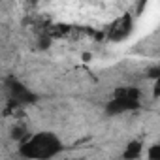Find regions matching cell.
Returning a JSON list of instances; mask_svg holds the SVG:
<instances>
[{"mask_svg":"<svg viewBox=\"0 0 160 160\" xmlns=\"http://www.w3.org/2000/svg\"><path fill=\"white\" fill-rule=\"evenodd\" d=\"M19 151L27 160H51L62 151V141L53 132H38L27 138L21 143Z\"/></svg>","mask_w":160,"mask_h":160,"instance_id":"1","label":"cell"},{"mask_svg":"<svg viewBox=\"0 0 160 160\" xmlns=\"http://www.w3.org/2000/svg\"><path fill=\"white\" fill-rule=\"evenodd\" d=\"M139 94L134 89H119L113 96V100L106 106L108 115H121L126 111H132L139 106Z\"/></svg>","mask_w":160,"mask_h":160,"instance_id":"2","label":"cell"},{"mask_svg":"<svg viewBox=\"0 0 160 160\" xmlns=\"http://www.w3.org/2000/svg\"><path fill=\"white\" fill-rule=\"evenodd\" d=\"M132 30H134V21H132V17H130V15H121V17L115 19V23L111 25L108 36H109L111 42H122V40H126V38L132 34Z\"/></svg>","mask_w":160,"mask_h":160,"instance_id":"3","label":"cell"},{"mask_svg":"<svg viewBox=\"0 0 160 160\" xmlns=\"http://www.w3.org/2000/svg\"><path fill=\"white\" fill-rule=\"evenodd\" d=\"M10 96L12 100L17 104V106H28V104H34L36 102V94L32 91H28L23 83L15 81V79H12L10 81Z\"/></svg>","mask_w":160,"mask_h":160,"instance_id":"4","label":"cell"},{"mask_svg":"<svg viewBox=\"0 0 160 160\" xmlns=\"http://www.w3.org/2000/svg\"><path fill=\"white\" fill-rule=\"evenodd\" d=\"M141 152H143V143L139 139H132L126 143L121 156H122V160H138L141 156Z\"/></svg>","mask_w":160,"mask_h":160,"instance_id":"5","label":"cell"},{"mask_svg":"<svg viewBox=\"0 0 160 160\" xmlns=\"http://www.w3.org/2000/svg\"><path fill=\"white\" fill-rule=\"evenodd\" d=\"M147 158L149 160H160V141L147 149Z\"/></svg>","mask_w":160,"mask_h":160,"instance_id":"6","label":"cell"},{"mask_svg":"<svg viewBox=\"0 0 160 160\" xmlns=\"http://www.w3.org/2000/svg\"><path fill=\"white\" fill-rule=\"evenodd\" d=\"M152 96L154 98H160V77H156L154 83H152Z\"/></svg>","mask_w":160,"mask_h":160,"instance_id":"7","label":"cell"}]
</instances>
